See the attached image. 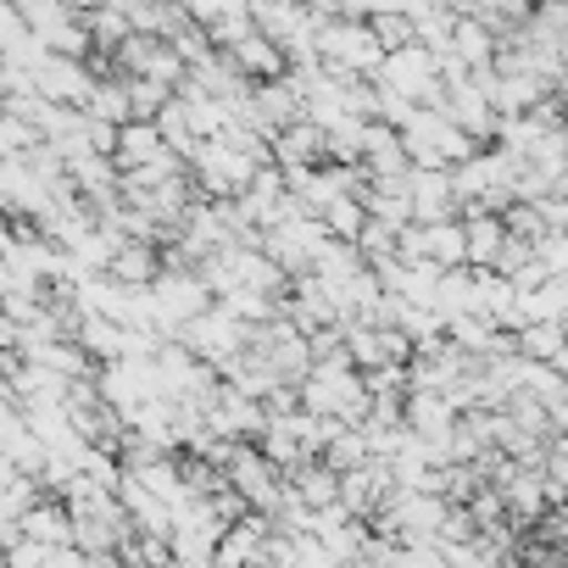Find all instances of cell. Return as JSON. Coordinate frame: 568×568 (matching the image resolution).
<instances>
[{
	"instance_id": "cell-1",
	"label": "cell",
	"mask_w": 568,
	"mask_h": 568,
	"mask_svg": "<svg viewBox=\"0 0 568 568\" xmlns=\"http://www.w3.org/2000/svg\"><path fill=\"white\" fill-rule=\"evenodd\" d=\"M118 162L134 168V173L162 168V162H168V156H162V134H156L151 123H129V129H118Z\"/></svg>"
},
{
	"instance_id": "cell-2",
	"label": "cell",
	"mask_w": 568,
	"mask_h": 568,
	"mask_svg": "<svg viewBox=\"0 0 568 568\" xmlns=\"http://www.w3.org/2000/svg\"><path fill=\"white\" fill-rule=\"evenodd\" d=\"M562 335H568L562 324H535V329H524V341H518V346H524L529 357H540V363H557V357L568 352V346H562Z\"/></svg>"
},
{
	"instance_id": "cell-3",
	"label": "cell",
	"mask_w": 568,
	"mask_h": 568,
	"mask_svg": "<svg viewBox=\"0 0 568 568\" xmlns=\"http://www.w3.org/2000/svg\"><path fill=\"white\" fill-rule=\"evenodd\" d=\"M496 256H501V223L474 217L468 223V262H496Z\"/></svg>"
},
{
	"instance_id": "cell-4",
	"label": "cell",
	"mask_w": 568,
	"mask_h": 568,
	"mask_svg": "<svg viewBox=\"0 0 568 568\" xmlns=\"http://www.w3.org/2000/svg\"><path fill=\"white\" fill-rule=\"evenodd\" d=\"M112 273H118L123 284H145V278H151V251H145V245H118Z\"/></svg>"
},
{
	"instance_id": "cell-5",
	"label": "cell",
	"mask_w": 568,
	"mask_h": 568,
	"mask_svg": "<svg viewBox=\"0 0 568 568\" xmlns=\"http://www.w3.org/2000/svg\"><path fill=\"white\" fill-rule=\"evenodd\" d=\"M352 463H357V468L368 463V435H341V440H335V452H329V468L341 474V468H352Z\"/></svg>"
},
{
	"instance_id": "cell-6",
	"label": "cell",
	"mask_w": 568,
	"mask_h": 568,
	"mask_svg": "<svg viewBox=\"0 0 568 568\" xmlns=\"http://www.w3.org/2000/svg\"><path fill=\"white\" fill-rule=\"evenodd\" d=\"M551 413H557V424H562V429H568V390H562V396H557V402H551Z\"/></svg>"
}]
</instances>
